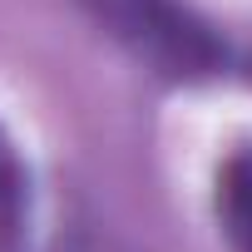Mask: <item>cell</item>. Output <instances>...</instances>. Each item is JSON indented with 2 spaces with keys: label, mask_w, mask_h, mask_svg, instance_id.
<instances>
[{
  "label": "cell",
  "mask_w": 252,
  "mask_h": 252,
  "mask_svg": "<svg viewBox=\"0 0 252 252\" xmlns=\"http://www.w3.org/2000/svg\"><path fill=\"white\" fill-rule=\"evenodd\" d=\"M74 5L109 45H119L154 79L213 84L252 74V60L188 0H74Z\"/></svg>",
  "instance_id": "obj_1"
},
{
  "label": "cell",
  "mask_w": 252,
  "mask_h": 252,
  "mask_svg": "<svg viewBox=\"0 0 252 252\" xmlns=\"http://www.w3.org/2000/svg\"><path fill=\"white\" fill-rule=\"evenodd\" d=\"M213 213L232 252H252V149H232L213 183Z\"/></svg>",
  "instance_id": "obj_2"
},
{
  "label": "cell",
  "mask_w": 252,
  "mask_h": 252,
  "mask_svg": "<svg viewBox=\"0 0 252 252\" xmlns=\"http://www.w3.org/2000/svg\"><path fill=\"white\" fill-rule=\"evenodd\" d=\"M30 227V168L0 124V252H15Z\"/></svg>",
  "instance_id": "obj_3"
}]
</instances>
